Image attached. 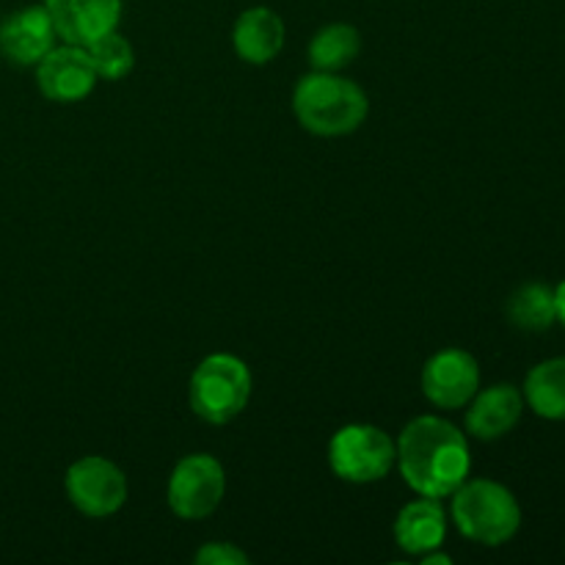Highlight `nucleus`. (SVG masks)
Segmentation results:
<instances>
[{"mask_svg":"<svg viewBox=\"0 0 565 565\" xmlns=\"http://www.w3.org/2000/svg\"><path fill=\"white\" fill-rule=\"evenodd\" d=\"M61 42L88 47L121 20V0H44Z\"/></svg>","mask_w":565,"mask_h":565,"instance_id":"obj_10","label":"nucleus"},{"mask_svg":"<svg viewBox=\"0 0 565 565\" xmlns=\"http://www.w3.org/2000/svg\"><path fill=\"white\" fill-rule=\"evenodd\" d=\"M97 70L92 55L81 44L53 47L36 64V86L53 103H81L97 86Z\"/></svg>","mask_w":565,"mask_h":565,"instance_id":"obj_9","label":"nucleus"},{"mask_svg":"<svg viewBox=\"0 0 565 565\" xmlns=\"http://www.w3.org/2000/svg\"><path fill=\"white\" fill-rule=\"evenodd\" d=\"M193 561L199 565H248V555L237 550L235 544L218 541V544H204Z\"/></svg>","mask_w":565,"mask_h":565,"instance_id":"obj_19","label":"nucleus"},{"mask_svg":"<svg viewBox=\"0 0 565 565\" xmlns=\"http://www.w3.org/2000/svg\"><path fill=\"white\" fill-rule=\"evenodd\" d=\"M508 320L522 331H546L555 326L557 307H555V290L544 281H527L513 296L508 298Z\"/></svg>","mask_w":565,"mask_h":565,"instance_id":"obj_17","label":"nucleus"},{"mask_svg":"<svg viewBox=\"0 0 565 565\" xmlns=\"http://www.w3.org/2000/svg\"><path fill=\"white\" fill-rule=\"evenodd\" d=\"M226 491V475L218 458L207 452L185 456L169 478V508L185 522L215 513Z\"/></svg>","mask_w":565,"mask_h":565,"instance_id":"obj_6","label":"nucleus"},{"mask_svg":"<svg viewBox=\"0 0 565 565\" xmlns=\"http://www.w3.org/2000/svg\"><path fill=\"white\" fill-rule=\"evenodd\" d=\"M191 408L210 425H226L246 412L252 401V370L232 353L202 359L191 375Z\"/></svg>","mask_w":565,"mask_h":565,"instance_id":"obj_4","label":"nucleus"},{"mask_svg":"<svg viewBox=\"0 0 565 565\" xmlns=\"http://www.w3.org/2000/svg\"><path fill=\"white\" fill-rule=\"evenodd\" d=\"M232 44L246 64H270L285 47V22L268 6H252L237 17L232 28Z\"/></svg>","mask_w":565,"mask_h":565,"instance_id":"obj_13","label":"nucleus"},{"mask_svg":"<svg viewBox=\"0 0 565 565\" xmlns=\"http://www.w3.org/2000/svg\"><path fill=\"white\" fill-rule=\"evenodd\" d=\"M362 50V36L348 22L323 25L309 42V64L315 72H340L356 61Z\"/></svg>","mask_w":565,"mask_h":565,"instance_id":"obj_16","label":"nucleus"},{"mask_svg":"<svg viewBox=\"0 0 565 565\" xmlns=\"http://www.w3.org/2000/svg\"><path fill=\"white\" fill-rule=\"evenodd\" d=\"M66 494L83 516H114L127 502V478L108 458L86 456L66 469Z\"/></svg>","mask_w":565,"mask_h":565,"instance_id":"obj_7","label":"nucleus"},{"mask_svg":"<svg viewBox=\"0 0 565 565\" xmlns=\"http://www.w3.org/2000/svg\"><path fill=\"white\" fill-rule=\"evenodd\" d=\"M555 307H557V320L565 326V279L557 285V290H555Z\"/></svg>","mask_w":565,"mask_h":565,"instance_id":"obj_20","label":"nucleus"},{"mask_svg":"<svg viewBox=\"0 0 565 565\" xmlns=\"http://www.w3.org/2000/svg\"><path fill=\"white\" fill-rule=\"evenodd\" d=\"M86 50L92 55L97 77H103V81H121L136 66V50H132V44L119 31L105 33L97 42L88 44Z\"/></svg>","mask_w":565,"mask_h":565,"instance_id":"obj_18","label":"nucleus"},{"mask_svg":"<svg viewBox=\"0 0 565 565\" xmlns=\"http://www.w3.org/2000/svg\"><path fill=\"white\" fill-rule=\"evenodd\" d=\"M397 461V445L375 425L353 423L337 430L329 441L331 472L345 483H379Z\"/></svg>","mask_w":565,"mask_h":565,"instance_id":"obj_5","label":"nucleus"},{"mask_svg":"<svg viewBox=\"0 0 565 565\" xmlns=\"http://www.w3.org/2000/svg\"><path fill=\"white\" fill-rule=\"evenodd\" d=\"M447 535V513L434 497L408 502L395 519V541L406 555L423 557L439 550Z\"/></svg>","mask_w":565,"mask_h":565,"instance_id":"obj_14","label":"nucleus"},{"mask_svg":"<svg viewBox=\"0 0 565 565\" xmlns=\"http://www.w3.org/2000/svg\"><path fill=\"white\" fill-rule=\"evenodd\" d=\"M397 445V469L419 497L447 500L472 469V452L461 430L441 417L412 419Z\"/></svg>","mask_w":565,"mask_h":565,"instance_id":"obj_1","label":"nucleus"},{"mask_svg":"<svg viewBox=\"0 0 565 565\" xmlns=\"http://www.w3.org/2000/svg\"><path fill=\"white\" fill-rule=\"evenodd\" d=\"M53 20L44 6L17 9L0 22V53L17 66H36L55 47Z\"/></svg>","mask_w":565,"mask_h":565,"instance_id":"obj_11","label":"nucleus"},{"mask_svg":"<svg viewBox=\"0 0 565 565\" xmlns=\"http://www.w3.org/2000/svg\"><path fill=\"white\" fill-rule=\"evenodd\" d=\"M480 390L478 359L461 348H445L434 353L423 367V392L436 408L456 412L469 406Z\"/></svg>","mask_w":565,"mask_h":565,"instance_id":"obj_8","label":"nucleus"},{"mask_svg":"<svg viewBox=\"0 0 565 565\" xmlns=\"http://www.w3.org/2000/svg\"><path fill=\"white\" fill-rule=\"evenodd\" d=\"M524 403L550 423H565V356L535 364L524 381Z\"/></svg>","mask_w":565,"mask_h":565,"instance_id":"obj_15","label":"nucleus"},{"mask_svg":"<svg viewBox=\"0 0 565 565\" xmlns=\"http://www.w3.org/2000/svg\"><path fill=\"white\" fill-rule=\"evenodd\" d=\"M524 395L513 384H494L469 401L467 430L480 441H497L511 434L524 414Z\"/></svg>","mask_w":565,"mask_h":565,"instance_id":"obj_12","label":"nucleus"},{"mask_svg":"<svg viewBox=\"0 0 565 565\" xmlns=\"http://www.w3.org/2000/svg\"><path fill=\"white\" fill-rule=\"evenodd\" d=\"M292 110L303 130L312 136L337 138L362 127L370 99L359 83L337 72H312L298 81L292 92Z\"/></svg>","mask_w":565,"mask_h":565,"instance_id":"obj_2","label":"nucleus"},{"mask_svg":"<svg viewBox=\"0 0 565 565\" xmlns=\"http://www.w3.org/2000/svg\"><path fill=\"white\" fill-rule=\"evenodd\" d=\"M450 497V513L458 533L475 544L502 546L522 530L519 500L497 480L467 478Z\"/></svg>","mask_w":565,"mask_h":565,"instance_id":"obj_3","label":"nucleus"}]
</instances>
